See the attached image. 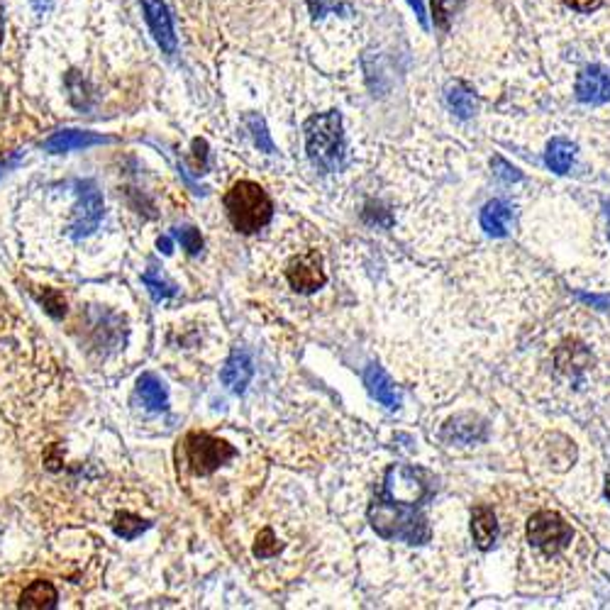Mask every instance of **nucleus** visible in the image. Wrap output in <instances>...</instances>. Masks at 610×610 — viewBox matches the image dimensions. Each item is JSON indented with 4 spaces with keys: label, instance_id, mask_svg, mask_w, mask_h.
<instances>
[{
    "label": "nucleus",
    "instance_id": "nucleus-1",
    "mask_svg": "<svg viewBox=\"0 0 610 610\" xmlns=\"http://www.w3.org/2000/svg\"><path fill=\"white\" fill-rule=\"evenodd\" d=\"M430 481L422 469L393 464L383 476L376 498L369 506V522L383 540L422 544L430 540L425 518V500L430 498Z\"/></svg>",
    "mask_w": 610,
    "mask_h": 610
},
{
    "label": "nucleus",
    "instance_id": "nucleus-2",
    "mask_svg": "<svg viewBox=\"0 0 610 610\" xmlns=\"http://www.w3.org/2000/svg\"><path fill=\"white\" fill-rule=\"evenodd\" d=\"M305 132V151L315 169L322 174L344 169V135H342L340 111H328L313 115L303 125Z\"/></svg>",
    "mask_w": 610,
    "mask_h": 610
},
{
    "label": "nucleus",
    "instance_id": "nucleus-3",
    "mask_svg": "<svg viewBox=\"0 0 610 610\" xmlns=\"http://www.w3.org/2000/svg\"><path fill=\"white\" fill-rule=\"evenodd\" d=\"M222 203H225L232 228L242 235L259 232L274 218V203H271L269 193L250 179L232 183V189L225 193Z\"/></svg>",
    "mask_w": 610,
    "mask_h": 610
},
{
    "label": "nucleus",
    "instance_id": "nucleus-4",
    "mask_svg": "<svg viewBox=\"0 0 610 610\" xmlns=\"http://www.w3.org/2000/svg\"><path fill=\"white\" fill-rule=\"evenodd\" d=\"M183 457H186V464L196 476H211L228 461L235 459L237 450L230 442L218 440L208 432H189L183 440Z\"/></svg>",
    "mask_w": 610,
    "mask_h": 610
},
{
    "label": "nucleus",
    "instance_id": "nucleus-5",
    "mask_svg": "<svg viewBox=\"0 0 610 610\" xmlns=\"http://www.w3.org/2000/svg\"><path fill=\"white\" fill-rule=\"evenodd\" d=\"M574 530L560 513L537 511L528 521V542L544 557H554L571 544Z\"/></svg>",
    "mask_w": 610,
    "mask_h": 610
},
{
    "label": "nucleus",
    "instance_id": "nucleus-6",
    "mask_svg": "<svg viewBox=\"0 0 610 610\" xmlns=\"http://www.w3.org/2000/svg\"><path fill=\"white\" fill-rule=\"evenodd\" d=\"M76 196H79V205L73 212L69 235L73 240H83L93 235V230H98L103 218V196L93 181H76Z\"/></svg>",
    "mask_w": 610,
    "mask_h": 610
},
{
    "label": "nucleus",
    "instance_id": "nucleus-7",
    "mask_svg": "<svg viewBox=\"0 0 610 610\" xmlns=\"http://www.w3.org/2000/svg\"><path fill=\"white\" fill-rule=\"evenodd\" d=\"M286 279H289L290 289L298 290V293H315L328 283V274L322 269L320 257L315 251H308V254H300L296 259H290Z\"/></svg>",
    "mask_w": 610,
    "mask_h": 610
},
{
    "label": "nucleus",
    "instance_id": "nucleus-8",
    "mask_svg": "<svg viewBox=\"0 0 610 610\" xmlns=\"http://www.w3.org/2000/svg\"><path fill=\"white\" fill-rule=\"evenodd\" d=\"M144 8V20L150 25V32L154 42L159 44L164 54H176V32H174V20L164 0H142Z\"/></svg>",
    "mask_w": 610,
    "mask_h": 610
},
{
    "label": "nucleus",
    "instance_id": "nucleus-9",
    "mask_svg": "<svg viewBox=\"0 0 610 610\" xmlns=\"http://www.w3.org/2000/svg\"><path fill=\"white\" fill-rule=\"evenodd\" d=\"M115 142L112 137H103L96 132L86 130H61L54 132L50 140L44 142V150L51 154H64V151L73 150H86V147H96V144H111Z\"/></svg>",
    "mask_w": 610,
    "mask_h": 610
},
{
    "label": "nucleus",
    "instance_id": "nucleus-10",
    "mask_svg": "<svg viewBox=\"0 0 610 610\" xmlns=\"http://www.w3.org/2000/svg\"><path fill=\"white\" fill-rule=\"evenodd\" d=\"M576 98L581 103H606L610 100V76L598 66L583 69L576 79Z\"/></svg>",
    "mask_w": 610,
    "mask_h": 610
},
{
    "label": "nucleus",
    "instance_id": "nucleus-11",
    "mask_svg": "<svg viewBox=\"0 0 610 610\" xmlns=\"http://www.w3.org/2000/svg\"><path fill=\"white\" fill-rule=\"evenodd\" d=\"M251 376H254V364H251L250 354L244 350L232 351V357L225 361V367L220 371L222 383L232 393H244V389L250 386Z\"/></svg>",
    "mask_w": 610,
    "mask_h": 610
},
{
    "label": "nucleus",
    "instance_id": "nucleus-12",
    "mask_svg": "<svg viewBox=\"0 0 610 610\" xmlns=\"http://www.w3.org/2000/svg\"><path fill=\"white\" fill-rule=\"evenodd\" d=\"M364 383H367V389H369L371 396L379 400L381 405H386L389 411H393V408H398L400 405L398 390H396L393 381L386 376V371L381 369V367L369 364L367 371H364Z\"/></svg>",
    "mask_w": 610,
    "mask_h": 610
},
{
    "label": "nucleus",
    "instance_id": "nucleus-13",
    "mask_svg": "<svg viewBox=\"0 0 610 610\" xmlns=\"http://www.w3.org/2000/svg\"><path fill=\"white\" fill-rule=\"evenodd\" d=\"M471 535L479 550H490L498 537V521L489 506H476L471 513Z\"/></svg>",
    "mask_w": 610,
    "mask_h": 610
},
{
    "label": "nucleus",
    "instance_id": "nucleus-14",
    "mask_svg": "<svg viewBox=\"0 0 610 610\" xmlns=\"http://www.w3.org/2000/svg\"><path fill=\"white\" fill-rule=\"evenodd\" d=\"M57 600H59V593L54 589V583H51V581L37 579L32 581L30 586L22 591L18 606L27 610H51L57 608Z\"/></svg>",
    "mask_w": 610,
    "mask_h": 610
},
{
    "label": "nucleus",
    "instance_id": "nucleus-15",
    "mask_svg": "<svg viewBox=\"0 0 610 610\" xmlns=\"http://www.w3.org/2000/svg\"><path fill=\"white\" fill-rule=\"evenodd\" d=\"M137 396L144 403V408H150L154 413L169 408V390L164 386V381L157 379L154 374H142L137 379Z\"/></svg>",
    "mask_w": 610,
    "mask_h": 610
},
{
    "label": "nucleus",
    "instance_id": "nucleus-16",
    "mask_svg": "<svg viewBox=\"0 0 610 610\" xmlns=\"http://www.w3.org/2000/svg\"><path fill=\"white\" fill-rule=\"evenodd\" d=\"M513 211L506 200H490L489 205L481 211V228L493 235V237H506L508 222H511Z\"/></svg>",
    "mask_w": 610,
    "mask_h": 610
},
{
    "label": "nucleus",
    "instance_id": "nucleus-17",
    "mask_svg": "<svg viewBox=\"0 0 610 610\" xmlns=\"http://www.w3.org/2000/svg\"><path fill=\"white\" fill-rule=\"evenodd\" d=\"M574 154H576V147L569 140L554 137L550 142V147H547V154H544V164L554 174H567L571 169V164H574Z\"/></svg>",
    "mask_w": 610,
    "mask_h": 610
},
{
    "label": "nucleus",
    "instance_id": "nucleus-18",
    "mask_svg": "<svg viewBox=\"0 0 610 610\" xmlns=\"http://www.w3.org/2000/svg\"><path fill=\"white\" fill-rule=\"evenodd\" d=\"M150 521H142L140 515H135L130 511H122L112 518V532L122 540H137L142 532L150 530Z\"/></svg>",
    "mask_w": 610,
    "mask_h": 610
},
{
    "label": "nucleus",
    "instance_id": "nucleus-19",
    "mask_svg": "<svg viewBox=\"0 0 610 610\" xmlns=\"http://www.w3.org/2000/svg\"><path fill=\"white\" fill-rule=\"evenodd\" d=\"M447 103H450V108L459 115L461 120L471 118L474 111H476V98H474V93H471L467 86H461V83H454V86L447 89Z\"/></svg>",
    "mask_w": 610,
    "mask_h": 610
},
{
    "label": "nucleus",
    "instance_id": "nucleus-20",
    "mask_svg": "<svg viewBox=\"0 0 610 610\" xmlns=\"http://www.w3.org/2000/svg\"><path fill=\"white\" fill-rule=\"evenodd\" d=\"M242 122H244V127H247V132L251 135L254 144L259 147V151H266V154H274V151H276L274 142H271L269 130H266V122H264V118H261L259 112H244Z\"/></svg>",
    "mask_w": 610,
    "mask_h": 610
},
{
    "label": "nucleus",
    "instance_id": "nucleus-21",
    "mask_svg": "<svg viewBox=\"0 0 610 610\" xmlns=\"http://www.w3.org/2000/svg\"><path fill=\"white\" fill-rule=\"evenodd\" d=\"M35 296H37V300L44 305V311L50 313L54 320H61V318L66 315V300H64V296H61L57 289H47V286H44V289L37 290Z\"/></svg>",
    "mask_w": 610,
    "mask_h": 610
},
{
    "label": "nucleus",
    "instance_id": "nucleus-22",
    "mask_svg": "<svg viewBox=\"0 0 610 610\" xmlns=\"http://www.w3.org/2000/svg\"><path fill=\"white\" fill-rule=\"evenodd\" d=\"M308 11L315 20H320L330 12H340V15H350L351 8L347 0H308Z\"/></svg>",
    "mask_w": 610,
    "mask_h": 610
},
{
    "label": "nucleus",
    "instance_id": "nucleus-23",
    "mask_svg": "<svg viewBox=\"0 0 610 610\" xmlns=\"http://www.w3.org/2000/svg\"><path fill=\"white\" fill-rule=\"evenodd\" d=\"M281 550H283V547H281L279 540H276L274 530H271V528H264V530L259 532V537H257V544H254V557L269 560V557H276Z\"/></svg>",
    "mask_w": 610,
    "mask_h": 610
},
{
    "label": "nucleus",
    "instance_id": "nucleus-24",
    "mask_svg": "<svg viewBox=\"0 0 610 610\" xmlns=\"http://www.w3.org/2000/svg\"><path fill=\"white\" fill-rule=\"evenodd\" d=\"M174 237L183 244V250L189 251V254H200V250H203V237H200V232L196 230V228H190V225H183V228H174Z\"/></svg>",
    "mask_w": 610,
    "mask_h": 610
},
{
    "label": "nucleus",
    "instance_id": "nucleus-25",
    "mask_svg": "<svg viewBox=\"0 0 610 610\" xmlns=\"http://www.w3.org/2000/svg\"><path fill=\"white\" fill-rule=\"evenodd\" d=\"M142 283L150 289L151 298L154 300H164V298H171V296H176V286L169 283V281L157 279L154 274H144V276H142Z\"/></svg>",
    "mask_w": 610,
    "mask_h": 610
},
{
    "label": "nucleus",
    "instance_id": "nucleus-26",
    "mask_svg": "<svg viewBox=\"0 0 610 610\" xmlns=\"http://www.w3.org/2000/svg\"><path fill=\"white\" fill-rule=\"evenodd\" d=\"M464 0H432V15H435V22L440 27H447L452 20V15L457 12Z\"/></svg>",
    "mask_w": 610,
    "mask_h": 610
},
{
    "label": "nucleus",
    "instance_id": "nucleus-27",
    "mask_svg": "<svg viewBox=\"0 0 610 610\" xmlns=\"http://www.w3.org/2000/svg\"><path fill=\"white\" fill-rule=\"evenodd\" d=\"M493 164L498 166V176H503L506 181H521V171L515 169V166H511V164H506V161L500 159V157H496L493 159Z\"/></svg>",
    "mask_w": 610,
    "mask_h": 610
},
{
    "label": "nucleus",
    "instance_id": "nucleus-28",
    "mask_svg": "<svg viewBox=\"0 0 610 610\" xmlns=\"http://www.w3.org/2000/svg\"><path fill=\"white\" fill-rule=\"evenodd\" d=\"M564 3L579 12H591L596 11V8H600V0H564Z\"/></svg>",
    "mask_w": 610,
    "mask_h": 610
},
{
    "label": "nucleus",
    "instance_id": "nucleus-29",
    "mask_svg": "<svg viewBox=\"0 0 610 610\" xmlns=\"http://www.w3.org/2000/svg\"><path fill=\"white\" fill-rule=\"evenodd\" d=\"M193 151H196V161H198L200 169H205V161H208V142L205 140H193Z\"/></svg>",
    "mask_w": 610,
    "mask_h": 610
},
{
    "label": "nucleus",
    "instance_id": "nucleus-30",
    "mask_svg": "<svg viewBox=\"0 0 610 610\" xmlns=\"http://www.w3.org/2000/svg\"><path fill=\"white\" fill-rule=\"evenodd\" d=\"M411 3V8L415 11V15H418V20H421V25L428 30L430 27V20H428V12H425V5H422V0H408Z\"/></svg>",
    "mask_w": 610,
    "mask_h": 610
},
{
    "label": "nucleus",
    "instance_id": "nucleus-31",
    "mask_svg": "<svg viewBox=\"0 0 610 610\" xmlns=\"http://www.w3.org/2000/svg\"><path fill=\"white\" fill-rule=\"evenodd\" d=\"M157 247H159L161 254H166V257H169L171 251H174V244H171V237H166V235H164V237H159V240H157Z\"/></svg>",
    "mask_w": 610,
    "mask_h": 610
},
{
    "label": "nucleus",
    "instance_id": "nucleus-32",
    "mask_svg": "<svg viewBox=\"0 0 610 610\" xmlns=\"http://www.w3.org/2000/svg\"><path fill=\"white\" fill-rule=\"evenodd\" d=\"M32 5H35V11L40 12V15H44V12L51 11L54 0H32Z\"/></svg>",
    "mask_w": 610,
    "mask_h": 610
},
{
    "label": "nucleus",
    "instance_id": "nucleus-33",
    "mask_svg": "<svg viewBox=\"0 0 610 610\" xmlns=\"http://www.w3.org/2000/svg\"><path fill=\"white\" fill-rule=\"evenodd\" d=\"M3 37H5V22H3V15H0V44H3Z\"/></svg>",
    "mask_w": 610,
    "mask_h": 610
},
{
    "label": "nucleus",
    "instance_id": "nucleus-34",
    "mask_svg": "<svg viewBox=\"0 0 610 610\" xmlns=\"http://www.w3.org/2000/svg\"><path fill=\"white\" fill-rule=\"evenodd\" d=\"M8 169V164H0V176H3V171Z\"/></svg>",
    "mask_w": 610,
    "mask_h": 610
},
{
    "label": "nucleus",
    "instance_id": "nucleus-35",
    "mask_svg": "<svg viewBox=\"0 0 610 610\" xmlns=\"http://www.w3.org/2000/svg\"><path fill=\"white\" fill-rule=\"evenodd\" d=\"M606 493H608V498H610V476H608V486H606Z\"/></svg>",
    "mask_w": 610,
    "mask_h": 610
},
{
    "label": "nucleus",
    "instance_id": "nucleus-36",
    "mask_svg": "<svg viewBox=\"0 0 610 610\" xmlns=\"http://www.w3.org/2000/svg\"><path fill=\"white\" fill-rule=\"evenodd\" d=\"M608 218H610V208H608Z\"/></svg>",
    "mask_w": 610,
    "mask_h": 610
}]
</instances>
